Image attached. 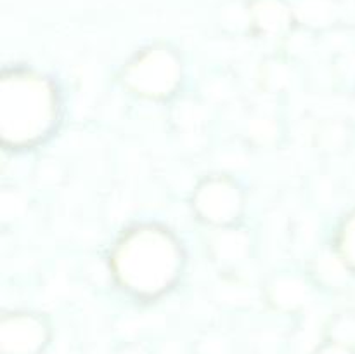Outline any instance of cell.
Segmentation results:
<instances>
[{"mask_svg": "<svg viewBox=\"0 0 355 354\" xmlns=\"http://www.w3.org/2000/svg\"><path fill=\"white\" fill-rule=\"evenodd\" d=\"M186 252L168 228L142 222L128 228L114 242L110 271L114 283L139 301L168 294L184 274Z\"/></svg>", "mask_w": 355, "mask_h": 354, "instance_id": "6da1fadb", "label": "cell"}, {"mask_svg": "<svg viewBox=\"0 0 355 354\" xmlns=\"http://www.w3.org/2000/svg\"><path fill=\"white\" fill-rule=\"evenodd\" d=\"M61 120V97L49 76L26 66L0 75V142L10 151L47 141Z\"/></svg>", "mask_w": 355, "mask_h": 354, "instance_id": "7a4b0ae2", "label": "cell"}, {"mask_svg": "<svg viewBox=\"0 0 355 354\" xmlns=\"http://www.w3.org/2000/svg\"><path fill=\"white\" fill-rule=\"evenodd\" d=\"M120 82L135 97L165 103L182 87L184 62L168 45H149L125 62Z\"/></svg>", "mask_w": 355, "mask_h": 354, "instance_id": "3957f363", "label": "cell"}, {"mask_svg": "<svg viewBox=\"0 0 355 354\" xmlns=\"http://www.w3.org/2000/svg\"><path fill=\"white\" fill-rule=\"evenodd\" d=\"M191 208L210 229L236 226L246 210V194L238 180L224 174L201 179L191 196Z\"/></svg>", "mask_w": 355, "mask_h": 354, "instance_id": "277c9868", "label": "cell"}, {"mask_svg": "<svg viewBox=\"0 0 355 354\" xmlns=\"http://www.w3.org/2000/svg\"><path fill=\"white\" fill-rule=\"evenodd\" d=\"M47 337V323L33 312L14 311L3 314L0 321V344L6 354H35Z\"/></svg>", "mask_w": 355, "mask_h": 354, "instance_id": "5b68a950", "label": "cell"}, {"mask_svg": "<svg viewBox=\"0 0 355 354\" xmlns=\"http://www.w3.org/2000/svg\"><path fill=\"white\" fill-rule=\"evenodd\" d=\"M207 250L210 259L222 269H238L252 259L253 239L241 226L211 229L207 239Z\"/></svg>", "mask_w": 355, "mask_h": 354, "instance_id": "8992f818", "label": "cell"}, {"mask_svg": "<svg viewBox=\"0 0 355 354\" xmlns=\"http://www.w3.org/2000/svg\"><path fill=\"white\" fill-rule=\"evenodd\" d=\"M314 287L311 276H302L297 273H276L266 283L263 295L276 309L298 311L311 302Z\"/></svg>", "mask_w": 355, "mask_h": 354, "instance_id": "52a82bcc", "label": "cell"}, {"mask_svg": "<svg viewBox=\"0 0 355 354\" xmlns=\"http://www.w3.org/2000/svg\"><path fill=\"white\" fill-rule=\"evenodd\" d=\"M293 23V10L276 0H262L250 9V28L263 38L284 37Z\"/></svg>", "mask_w": 355, "mask_h": 354, "instance_id": "ba28073f", "label": "cell"}, {"mask_svg": "<svg viewBox=\"0 0 355 354\" xmlns=\"http://www.w3.org/2000/svg\"><path fill=\"white\" fill-rule=\"evenodd\" d=\"M352 271L349 269L345 262L342 260V257L335 252V248L331 246V250L328 252H322L312 260L311 264V280L314 281L315 287L322 288H331V290H340L345 285H349L350 276H352Z\"/></svg>", "mask_w": 355, "mask_h": 354, "instance_id": "9c48e42d", "label": "cell"}, {"mask_svg": "<svg viewBox=\"0 0 355 354\" xmlns=\"http://www.w3.org/2000/svg\"><path fill=\"white\" fill-rule=\"evenodd\" d=\"M333 248L355 274V208L340 222Z\"/></svg>", "mask_w": 355, "mask_h": 354, "instance_id": "30bf717a", "label": "cell"}, {"mask_svg": "<svg viewBox=\"0 0 355 354\" xmlns=\"http://www.w3.org/2000/svg\"><path fill=\"white\" fill-rule=\"evenodd\" d=\"M333 333H335L336 344L347 346V337H354L355 339V312H343L338 314L333 321Z\"/></svg>", "mask_w": 355, "mask_h": 354, "instance_id": "8fae6325", "label": "cell"}]
</instances>
